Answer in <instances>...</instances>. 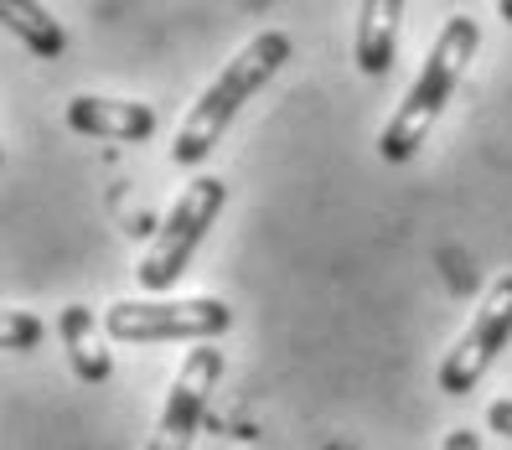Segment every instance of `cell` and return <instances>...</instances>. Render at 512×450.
<instances>
[{
    "mask_svg": "<svg viewBox=\"0 0 512 450\" xmlns=\"http://www.w3.org/2000/svg\"><path fill=\"white\" fill-rule=\"evenodd\" d=\"M233 326V306L218 295H187V300H114L104 311V332L114 342H197L207 347Z\"/></svg>",
    "mask_w": 512,
    "mask_h": 450,
    "instance_id": "obj_4",
    "label": "cell"
},
{
    "mask_svg": "<svg viewBox=\"0 0 512 450\" xmlns=\"http://www.w3.org/2000/svg\"><path fill=\"white\" fill-rule=\"evenodd\" d=\"M285 63H290V37L285 32H259L233 63H223V73L207 83V94L182 114V130L171 140V161L176 166H202L218 150L223 130L238 119V109H244Z\"/></svg>",
    "mask_w": 512,
    "mask_h": 450,
    "instance_id": "obj_1",
    "label": "cell"
},
{
    "mask_svg": "<svg viewBox=\"0 0 512 450\" xmlns=\"http://www.w3.org/2000/svg\"><path fill=\"white\" fill-rule=\"evenodd\" d=\"M507 342H512V269L487 285V295H481V306L471 311V326L461 332V342L445 352L440 378H435L440 394H450V399L476 394V383L492 373V363L507 352Z\"/></svg>",
    "mask_w": 512,
    "mask_h": 450,
    "instance_id": "obj_5",
    "label": "cell"
},
{
    "mask_svg": "<svg viewBox=\"0 0 512 450\" xmlns=\"http://www.w3.org/2000/svg\"><path fill=\"white\" fill-rule=\"evenodd\" d=\"M487 425H492L497 435H507V440H512V399H497V404L487 409Z\"/></svg>",
    "mask_w": 512,
    "mask_h": 450,
    "instance_id": "obj_12",
    "label": "cell"
},
{
    "mask_svg": "<svg viewBox=\"0 0 512 450\" xmlns=\"http://www.w3.org/2000/svg\"><path fill=\"white\" fill-rule=\"evenodd\" d=\"M399 21H404V6H399V0H363V6H357L352 63L363 68L368 78L394 73V57H399Z\"/></svg>",
    "mask_w": 512,
    "mask_h": 450,
    "instance_id": "obj_8",
    "label": "cell"
},
{
    "mask_svg": "<svg viewBox=\"0 0 512 450\" xmlns=\"http://www.w3.org/2000/svg\"><path fill=\"white\" fill-rule=\"evenodd\" d=\"M326 450H357V445H352V440H331Z\"/></svg>",
    "mask_w": 512,
    "mask_h": 450,
    "instance_id": "obj_14",
    "label": "cell"
},
{
    "mask_svg": "<svg viewBox=\"0 0 512 450\" xmlns=\"http://www.w3.org/2000/svg\"><path fill=\"white\" fill-rule=\"evenodd\" d=\"M440 450H481V435H476L471 425H456V430L445 435V445H440Z\"/></svg>",
    "mask_w": 512,
    "mask_h": 450,
    "instance_id": "obj_13",
    "label": "cell"
},
{
    "mask_svg": "<svg viewBox=\"0 0 512 450\" xmlns=\"http://www.w3.org/2000/svg\"><path fill=\"white\" fill-rule=\"evenodd\" d=\"M57 337H63L68 363H73V373L83 383H109L114 357H109V347L99 337V316L94 311L78 306V300H73V306H63V316H57Z\"/></svg>",
    "mask_w": 512,
    "mask_h": 450,
    "instance_id": "obj_9",
    "label": "cell"
},
{
    "mask_svg": "<svg viewBox=\"0 0 512 450\" xmlns=\"http://www.w3.org/2000/svg\"><path fill=\"white\" fill-rule=\"evenodd\" d=\"M0 342H6V352H32L42 342V321L32 311H6V332H0Z\"/></svg>",
    "mask_w": 512,
    "mask_h": 450,
    "instance_id": "obj_11",
    "label": "cell"
},
{
    "mask_svg": "<svg viewBox=\"0 0 512 450\" xmlns=\"http://www.w3.org/2000/svg\"><path fill=\"white\" fill-rule=\"evenodd\" d=\"M497 11H502V16H507V21H512V0H502V6H497Z\"/></svg>",
    "mask_w": 512,
    "mask_h": 450,
    "instance_id": "obj_15",
    "label": "cell"
},
{
    "mask_svg": "<svg viewBox=\"0 0 512 450\" xmlns=\"http://www.w3.org/2000/svg\"><path fill=\"white\" fill-rule=\"evenodd\" d=\"M218 378H223V352H218L213 342L192 347V352L182 357V373L171 378V399H166V409H161V419H156V435L145 440V450H192Z\"/></svg>",
    "mask_w": 512,
    "mask_h": 450,
    "instance_id": "obj_6",
    "label": "cell"
},
{
    "mask_svg": "<svg viewBox=\"0 0 512 450\" xmlns=\"http://www.w3.org/2000/svg\"><path fill=\"white\" fill-rule=\"evenodd\" d=\"M68 130L88 140H114V145H140L156 135V109L140 99H104V94H78L68 99Z\"/></svg>",
    "mask_w": 512,
    "mask_h": 450,
    "instance_id": "obj_7",
    "label": "cell"
},
{
    "mask_svg": "<svg viewBox=\"0 0 512 450\" xmlns=\"http://www.w3.org/2000/svg\"><path fill=\"white\" fill-rule=\"evenodd\" d=\"M223 202H228V187L218 182V176H197L192 187H182V197L171 202V213L161 218L156 233H150V244H145V254L135 264L140 290L161 295V290H171L176 280L187 275V264H192L197 244L207 238V228L218 223Z\"/></svg>",
    "mask_w": 512,
    "mask_h": 450,
    "instance_id": "obj_3",
    "label": "cell"
},
{
    "mask_svg": "<svg viewBox=\"0 0 512 450\" xmlns=\"http://www.w3.org/2000/svg\"><path fill=\"white\" fill-rule=\"evenodd\" d=\"M476 47H481V26L471 16H450L440 26V37H435V47L425 57V68H419L414 88L404 94V104L388 114V125L378 135V156L388 166H404L414 150L430 140V125L445 114V104H450V94H456L461 73L471 68Z\"/></svg>",
    "mask_w": 512,
    "mask_h": 450,
    "instance_id": "obj_2",
    "label": "cell"
},
{
    "mask_svg": "<svg viewBox=\"0 0 512 450\" xmlns=\"http://www.w3.org/2000/svg\"><path fill=\"white\" fill-rule=\"evenodd\" d=\"M0 21H6L11 32L26 42L32 57H63L68 52V32L52 21L47 6H32V0H6V6H0Z\"/></svg>",
    "mask_w": 512,
    "mask_h": 450,
    "instance_id": "obj_10",
    "label": "cell"
}]
</instances>
